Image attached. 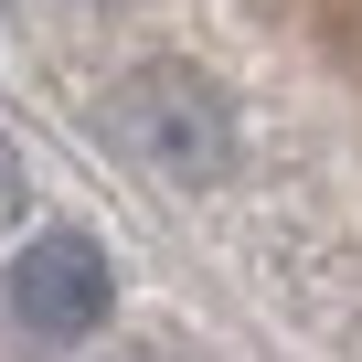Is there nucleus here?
Wrapping results in <instances>:
<instances>
[{
  "label": "nucleus",
  "mask_w": 362,
  "mask_h": 362,
  "mask_svg": "<svg viewBox=\"0 0 362 362\" xmlns=\"http://www.w3.org/2000/svg\"><path fill=\"white\" fill-rule=\"evenodd\" d=\"M107 139H117L149 181H181V192H203V181L235 170V107H224V86L192 75V64H139V75H117Z\"/></svg>",
  "instance_id": "obj_1"
},
{
  "label": "nucleus",
  "mask_w": 362,
  "mask_h": 362,
  "mask_svg": "<svg viewBox=\"0 0 362 362\" xmlns=\"http://www.w3.org/2000/svg\"><path fill=\"white\" fill-rule=\"evenodd\" d=\"M107 298H117L107 245L75 235V224H54V235H33V245L11 256V320H22L33 341H86V330L107 320Z\"/></svg>",
  "instance_id": "obj_2"
},
{
  "label": "nucleus",
  "mask_w": 362,
  "mask_h": 362,
  "mask_svg": "<svg viewBox=\"0 0 362 362\" xmlns=\"http://www.w3.org/2000/svg\"><path fill=\"white\" fill-rule=\"evenodd\" d=\"M22 214H33V170H22V149H11V139H0V235H11Z\"/></svg>",
  "instance_id": "obj_3"
},
{
  "label": "nucleus",
  "mask_w": 362,
  "mask_h": 362,
  "mask_svg": "<svg viewBox=\"0 0 362 362\" xmlns=\"http://www.w3.org/2000/svg\"><path fill=\"white\" fill-rule=\"evenodd\" d=\"M128 362H149V351H128Z\"/></svg>",
  "instance_id": "obj_4"
}]
</instances>
